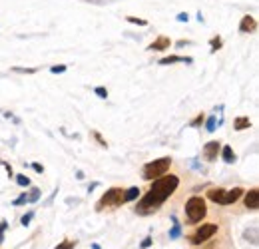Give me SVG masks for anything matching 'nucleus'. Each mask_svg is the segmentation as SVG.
<instances>
[{
	"instance_id": "1",
	"label": "nucleus",
	"mask_w": 259,
	"mask_h": 249,
	"mask_svg": "<svg viewBox=\"0 0 259 249\" xmlns=\"http://www.w3.org/2000/svg\"><path fill=\"white\" fill-rule=\"evenodd\" d=\"M178 185H180V178L174 176V174L153 179V183L148 189V193L140 199V204L136 206V213L138 215H149L153 212H158L160 206L178 189Z\"/></svg>"
},
{
	"instance_id": "2",
	"label": "nucleus",
	"mask_w": 259,
	"mask_h": 249,
	"mask_svg": "<svg viewBox=\"0 0 259 249\" xmlns=\"http://www.w3.org/2000/svg\"><path fill=\"white\" fill-rule=\"evenodd\" d=\"M170 166H172V158H160V160H153V162H149V164L144 166V170H142V178L148 179V181H153V179H158V178L166 176L168 170H170Z\"/></svg>"
},
{
	"instance_id": "3",
	"label": "nucleus",
	"mask_w": 259,
	"mask_h": 249,
	"mask_svg": "<svg viewBox=\"0 0 259 249\" xmlns=\"http://www.w3.org/2000/svg\"><path fill=\"white\" fill-rule=\"evenodd\" d=\"M207 213V208H205V199L199 197V195H193L185 202V215H187V221L189 223H197L205 217Z\"/></svg>"
},
{
	"instance_id": "4",
	"label": "nucleus",
	"mask_w": 259,
	"mask_h": 249,
	"mask_svg": "<svg viewBox=\"0 0 259 249\" xmlns=\"http://www.w3.org/2000/svg\"><path fill=\"white\" fill-rule=\"evenodd\" d=\"M122 204H124V189L122 187H110L100 197V202L96 204V212H102L104 208H118Z\"/></svg>"
},
{
	"instance_id": "5",
	"label": "nucleus",
	"mask_w": 259,
	"mask_h": 249,
	"mask_svg": "<svg viewBox=\"0 0 259 249\" xmlns=\"http://www.w3.org/2000/svg\"><path fill=\"white\" fill-rule=\"evenodd\" d=\"M218 233V225L216 223H203L201 227H197V231L193 235H189V241L193 245H201L203 241H207L210 237H214Z\"/></svg>"
},
{
	"instance_id": "6",
	"label": "nucleus",
	"mask_w": 259,
	"mask_h": 249,
	"mask_svg": "<svg viewBox=\"0 0 259 249\" xmlns=\"http://www.w3.org/2000/svg\"><path fill=\"white\" fill-rule=\"evenodd\" d=\"M220 152H222V142H218V140L207 142V143L203 145V158H205L207 162H216L218 156H220Z\"/></svg>"
},
{
	"instance_id": "7",
	"label": "nucleus",
	"mask_w": 259,
	"mask_h": 249,
	"mask_svg": "<svg viewBox=\"0 0 259 249\" xmlns=\"http://www.w3.org/2000/svg\"><path fill=\"white\" fill-rule=\"evenodd\" d=\"M170 46H172V40H170L168 36L160 34L158 38H155V40L148 46V50H151V52H164V50H168Z\"/></svg>"
},
{
	"instance_id": "8",
	"label": "nucleus",
	"mask_w": 259,
	"mask_h": 249,
	"mask_svg": "<svg viewBox=\"0 0 259 249\" xmlns=\"http://www.w3.org/2000/svg\"><path fill=\"white\" fill-rule=\"evenodd\" d=\"M255 30H257V20H255V16L245 14V16L241 18V22H239V32H241V34H251V32H255Z\"/></svg>"
},
{
	"instance_id": "9",
	"label": "nucleus",
	"mask_w": 259,
	"mask_h": 249,
	"mask_svg": "<svg viewBox=\"0 0 259 249\" xmlns=\"http://www.w3.org/2000/svg\"><path fill=\"white\" fill-rule=\"evenodd\" d=\"M245 208L247 210H251V212H255L257 208H259V189L257 187H251L247 193H245Z\"/></svg>"
},
{
	"instance_id": "10",
	"label": "nucleus",
	"mask_w": 259,
	"mask_h": 249,
	"mask_svg": "<svg viewBox=\"0 0 259 249\" xmlns=\"http://www.w3.org/2000/svg\"><path fill=\"white\" fill-rule=\"evenodd\" d=\"M241 195H243V189H241V187L225 189V193H223V199H222V206H231V204H235Z\"/></svg>"
},
{
	"instance_id": "11",
	"label": "nucleus",
	"mask_w": 259,
	"mask_h": 249,
	"mask_svg": "<svg viewBox=\"0 0 259 249\" xmlns=\"http://www.w3.org/2000/svg\"><path fill=\"white\" fill-rule=\"evenodd\" d=\"M176 62L191 64V62H193V58H191V56H176V54H172V56H166V58H162L158 64H162V66H170V64H176Z\"/></svg>"
},
{
	"instance_id": "12",
	"label": "nucleus",
	"mask_w": 259,
	"mask_h": 249,
	"mask_svg": "<svg viewBox=\"0 0 259 249\" xmlns=\"http://www.w3.org/2000/svg\"><path fill=\"white\" fill-rule=\"evenodd\" d=\"M223 193H225V189H223V187H212L210 191H207V197H210L212 202H216V204H222Z\"/></svg>"
},
{
	"instance_id": "13",
	"label": "nucleus",
	"mask_w": 259,
	"mask_h": 249,
	"mask_svg": "<svg viewBox=\"0 0 259 249\" xmlns=\"http://www.w3.org/2000/svg\"><path fill=\"white\" fill-rule=\"evenodd\" d=\"M233 128H235L237 132H243V130L251 128V120H249L247 116H239V118L233 120Z\"/></svg>"
},
{
	"instance_id": "14",
	"label": "nucleus",
	"mask_w": 259,
	"mask_h": 249,
	"mask_svg": "<svg viewBox=\"0 0 259 249\" xmlns=\"http://www.w3.org/2000/svg\"><path fill=\"white\" fill-rule=\"evenodd\" d=\"M220 154H222V158H223L225 164H233L235 162V152L231 149V145H223Z\"/></svg>"
},
{
	"instance_id": "15",
	"label": "nucleus",
	"mask_w": 259,
	"mask_h": 249,
	"mask_svg": "<svg viewBox=\"0 0 259 249\" xmlns=\"http://www.w3.org/2000/svg\"><path fill=\"white\" fill-rule=\"evenodd\" d=\"M140 195V187H130V189H124V204H128V202H134V199Z\"/></svg>"
},
{
	"instance_id": "16",
	"label": "nucleus",
	"mask_w": 259,
	"mask_h": 249,
	"mask_svg": "<svg viewBox=\"0 0 259 249\" xmlns=\"http://www.w3.org/2000/svg\"><path fill=\"white\" fill-rule=\"evenodd\" d=\"M210 46H212V54H214V52H218V50H222V46H223L222 36H214V38L210 40Z\"/></svg>"
},
{
	"instance_id": "17",
	"label": "nucleus",
	"mask_w": 259,
	"mask_h": 249,
	"mask_svg": "<svg viewBox=\"0 0 259 249\" xmlns=\"http://www.w3.org/2000/svg\"><path fill=\"white\" fill-rule=\"evenodd\" d=\"M182 235V225L178 223V219L174 217V227H172V231H170V239H178Z\"/></svg>"
},
{
	"instance_id": "18",
	"label": "nucleus",
	"mask_w": 259,
	"mask_h": 249,
	"mask_svg": "<svg viewBox=\"0 0 259 249\" xmlns=\"http://www.w3.org/2000/svg\"><path fill=\"white\" fill-rule=\"evenodd\" d=\"M76 247V241L74 239H64L60 245H56L54 249H74Z\"/></svg>"
},
{
	"instance_id": "19",
	"label": "nucleus",
	"mask_w": 259,
	"mask_h": 249,
	"mask_svg": "<svg viewBox=\"0 0 259 249\" xmlns=\"http://www.w3.org/2000/svg\"><path fill=\"white\" fill-rule=\"evenodd\" d=\"M216 126H218L216 116H212V118H207V120H205V130H207V132H216Z\"/></svg>"
},
{
	"instance_id": "20",
	"label": "nucleus",
	"mask_w": 259,
	"mask_h": 249,
	"mask_svg": "<svg viewBox=\"0 0 259 249\" xmlns=\"http://www.w3.org/2000/svg\"><path fill=\"white\" fill-rule=\"evenodd\" d=\"M126 20H128L130 24H138V26H148V20H144V18H136V16H126Z\"/></svg>"
},
{
	"instance_id": "21",
	"label": "nucleus",
	"mask_w": 259,
	"mask_h": 249,
	"mask_svg": "<svg viewBox=\"0 0 259 249\" xmlns=\"http://www.w3.org/2000/svg\"><path fill=\"white\" fill-rule=\"evenodd\" d=\"M203 122H205V116H203V114H197V116L189 122V128H197V126H201Z\"/></svg>"
},
{
	"instance_id": "22",
	"label": "nucleus",
	"mask_w": 259,
	"mask_h": 249,
	"mask_svg": "<svg viewBox=\"0 0 259 249\" xmlns=\"http://www.w3.org/2000/svg\"><path fill=\"white\" fill-rule=\"evenodd\" d=\"M16 183H18L20 187H28V185H30V178H26V176L18 174V176H16Z\"/></svg>"
},
{
	"instance_id": "23",
	"label": "nucleus",
	"mask_w": 259,
	"mask_h": 249,
	"mask_svg": "<svg viewBox=\"0 0 259 249\" xmlns=\"http://www.w3.org/2000/svg\"><path fill=\"white\" fill-rule=\"evenodd\" d=\"M94 94H96L98 98H102V100H106V98H108V90L104 88V86H98V88H94Z\"/></svg>"
},
{
	"instance_id": "24",
	"label": "nucleus",
	"mask_w": 259,
	"mask_h": 249,
	"mask_svg": "<svg viewBox=\"0 0 259 249\" xmlns=\"http://www.w3.org/2000/svg\"><path fill=\"white\" fill-rule=\"evenodd\" d=\"M38 197H40V189H38V187H32L30 193H28V202H38Z\"/></svg>"
},
{
	"instance_id": "25",
	"label": "nucleus",
	"mask_w": 259,
	"mask_h": 249,
	"mask_svg": "<svg viewBox=\"0 0 259 249\" xmlns=\"http://www.w3.org/2000/svg\"><path fill=\"white\" fill-rule=\"evenodd\" d=\"M26 202H28V193L24 191L20 197H16V199H14V202H12V206H22V204H26Z\"/></svg>"
},
{
	"instance_id": "26",
	"label": "nucleus",
	"mask_w": 259,
	"mask_h": 249,
	"mask_svg": "<svg viewBox=\"0 0 259 249\" xmlns=\"http://www.w3.org/2000/svg\"><path fill=\"white\" fill-rule=\"evenodd\" d=\"M6 227H8V221L2 219V221H0V243L4 241V231H6Z\"/></svg>"
},
{
	"instance_id": "27",
	"label": "nucleus",
	"mask_w": 259,
	"mask_h": 249,
	"mask_svg": "<svg viewBox=\"0 0 259 249\" xmlns=\"http://www.w3.org/2000/svg\"><path fill=\"white\" fill-rule=\"evenodd\" d=\"M50 72H52V74H64V72H66V64H60V66H52V68H50Z\"/></svg>"
},
{
	"instance_id": "28",
	"label": "nucleus",
	"mask_w": 259,
	"mask_h": 249,
	"mask_svg": "<svg viewBox=\"0 0 259 249\" xmlns=\"http://www.w3.org/2000/svg\"><path fill=\"white\" fill-rule=\"evenodd\" d=\"M32 217H34V212H28L26 215H22V219H20V221H22V225H24V227H26V225H30Z\"/></svg>"
},
{
	"instance_id": "29",
	"label": "nucleus",
	"mask_w": 259,
	"mask_h": 249,
	"mask_svg": "<svg viewBox=\"0 0 259 249\" xmlns=\"http://www.w3.org/2000/svg\"><path fill=\"white\" fill-rule=\"evenodd\" d=\"M12 70H14V72H20V74H34V72H36V68H18V66H14Z\"/></svg>"
},
{
	"instance_id": "30",
	"label": "nucleus",
	"mask_w": 259,
	"mask_h": 249,
	"mask_svg": "<svg viewBox=\"0 0 259 249\" xmlns=\"http://www.w3.org/2000/svg\"><path fill=\"white\" fill-rule=\"evenodd\" d=\"M176 20H178V22H187L189 16H187V12H180V14L176 16Z\"/></svg>"
},
{
	"instance_id": "31",
	"label": "nucleus",
	"mask_w": 259,
	"mask_h": 249,
	"mask_svg": "<svg viewBox=\"0 0 259 249\" xmlns=\"http://www.w3.org/2000/svg\"><path fill=\"white\" fill-rule=\"evenodd\" d=\"M151 243H153V239H151V237H146V239H144V241L140 243V247H142V249H148V247H149Z\"/></svg>"
},
{
	"instance_id": "32",
	"label": "nucleus",
	"mask_w": 259,
	"mask_h": 249,
	"mask_svg": "<svg viewBox=\"0 0 259 249\" xmlns=\"http://www.w3.org/2000/svg\"><path fill=\"white\" fill-rule=\"evenodd\" d=\"M94 138L98 140V143H100V145H108V143H106V140H104V138H102L98 132H94Z\"/></svg>"
},
{
	"instance_id": "33",
	"label": "nucleus",
	"mask_w": 259,
	"mask_h": 249,
	"mask_svg": "<svg viewBox=\"0 0 259 249\" xmlns=\"http://www.w3.org/2000/svg\"><path fill=\"white\" fill-rule=\"evenodd\" d=\"M0 164H2V166L6 168V172H8V178H12V176H14V172H12V168H10V164H6V162H0Z\"/></svg>"
},
{
	"instance_id": "34",
	"label": "nucleus",
	"mask_w": 259,
	"mask_h": 249,
	"mask_svg": "<svg viewBox=\"0 0 259 249\" xmlns=\"http://www.w3.org/2000/svg\"><path fill=\"white\" fill-rule=\"evenodd\" d=\"M82 2H92V4H106L108 0H82Z\"/></svg>"
},
{
	"instance_id": "35",
	"label": "nucleus",
	"mask_w": 259,
	"mask_h": 249,
	"mask_svg": "<svg viewBox=\"0 0 259 249\" xmlns=\"http://www.w3.org/2000/svg\"><path fill=\"white\" fill-rule=\"evenodd\" d=\"M32 168H34V172H38V174H44V166H40V164H32Z\"/></svg>"
},
{
	"instance_id": "36",
	"label": "nucleus",
	"mask_w": 259,
	"mask_h": 249,
	"mask_svg": "<svg viewBox=\"0 0 259 249\" xmlns=\"http://www.w3.org/2000/svg\"><path fill=\"white\" fill-rule=\"evenodd\" d=\"M185 44H191V42H189V40H180V42H178V46H185Z\"/></svg>"
}]
</instances>
